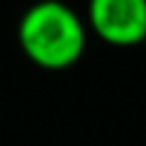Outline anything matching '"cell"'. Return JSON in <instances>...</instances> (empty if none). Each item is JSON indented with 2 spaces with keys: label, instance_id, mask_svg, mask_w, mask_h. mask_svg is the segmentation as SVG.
Segmentation results:
<instances>
[{
  "label": "cell",
  "instance_id": "obj_3",
  "mask_svg": "<svg viewBox=\"0 0 146 146\" xmlns=\"http://www.w3.org/2000/svg\"><path fill=\"white\" fill-rule=\"evenodd\" d=\"M144 44H146V32H144Z\"/></svg>",
  "mask_w": 146,
  "mask_h": 146
},
{
  "label": "cell",
  "instance_id": "obj_2",
  "mask_svg": "<svg viewBox=\"0 0 146 146\" xmlns=\"http://www.w3.org/2000/svg\"><path fill=\"white\" fill-rule=\"evenodd\" d=\"M88 15L93 32L102 42L115 46L144 42L146 0H90Z\"/></svg>",
  "mask_w": 146,
  "mask_h": 146
},
{
  "label": "cell",
  "instance_id": "obj_1",
  "mask_svg": "<svg viewBox=\"0 0 146 146\" xmlns=\"http://www.w3.org/2000/svg\"><path fill=\"white\" fill-rule=\"evenodd\" d=\"M17 36L27 58L51 71L73 66L85 49L83 22L61 0L34 3L22 15Z\"/></svg>",
  "mask_w": 146,
  "mask_h": 146
}]
</instances>
